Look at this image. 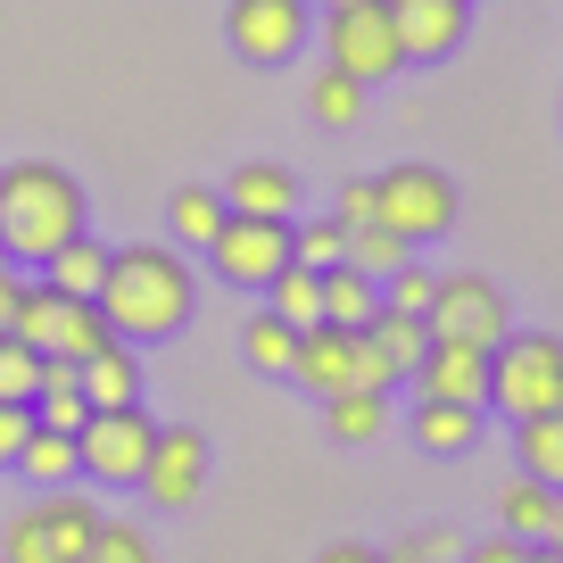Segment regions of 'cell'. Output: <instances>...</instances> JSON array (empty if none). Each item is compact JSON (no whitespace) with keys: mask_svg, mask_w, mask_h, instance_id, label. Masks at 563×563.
<instances>
[{"mask_svg":"<svg viewBox=\"0 0 563 563\" xmlns=\"http://www.w3.org/2000/svg\"><path fill=\"white\" fill-rule=\"evenodd\" d=\"M191 299H199V282H191V265H183V249H166V241L117 249L108 274H100V316H108L117 340L183 332V323H191Z\"/></svg>","mask_w":563,"mask_h":563,"instance_id":"cell-1","label":"cell"},{"mask_svg":"<svg viewBox=\"0 0 563 563\" xmlns=\"http://www.w3.org/2000/svg\"><path fill=\"white\" fill-rule=\"evenodd\" d=\"M75 232H84V191H75L67 166H51V158L0 166V257L42 265L51 249H67Z\"/></svg>","mask_w":563,"mask_h":563,"instance_id":"cell-2","label":"cell"},{"mask_svg":"<svg viewBox=\"0 0 563 563\" xmlns=\"http://www.w3.org/2000/svg\"><path fill=\"white\" fill-rule=\"evenodd\" d=\"M489 406L522 415H555L563 406V340L555 332H506L489 349Z\"/></svg>","mask_w":563,"mask_h":563,"instance_id":"cell-3","label":"cell"},{"mask_svg":"<svg viewBox=\"0 0 563 563\" xmlns=\"http://www.w3.org/2000/svg\"><path fill=\"white\" fill-rule=\"evenodd\" d=\"M323 51H332L340 75H356V84H389V75L406 67L398 51V25H389V0H332V18H323Z\"/></svg>","mask_w":563,"mask_h":563,"instance_id":"cell-4","label":"cell"},{"mask_svg":"<svg viewBox=\"0 0 563 563\" xmlns=\"http://www.w3.org/2000/svg\"><path fill=\"white\" fill-rule=\"evenodd\" d=\"M100 530V506L84 489H42L34 506L9 522V563H75Z\"/></svg>","mask_w":563,"mask_h":563,"instance_id":"cell-5","label":"cell"},{"mask_svg":"<svg viewBox=\"0 0 563 563\" xmlns=\"http://www.w3.org/2000/svg\"><path fill=\"white\" fill-rule=\"evenodd\" d=\"M9 332L34 340L42 356H75V365L117 340V332H108V316H100V299H67V290H51V282H25V307H18Z\"/></svg>","mask_w":563,"mask_h":563,"instance_id":"cell-6","label":"cell"},{"mask_svg":"<svg viewBox=\"0 0 563 563\" xmlns=\"http://www.w3.org/2000/svg\"><path fill=\"white\" fill-rule=\"evenodd\" d=\"M208 265L232 290H265V282L290 265V216H232L224 208V224H216V241H208Z\"/></svg>","mask_w":563,"mask_h":563,"instance_id":"cell-7","label":"cell"},{"mask_svg":"<svg viewBox=\"0 0 563 563\" xmlns=\"http://www.w3.org/2000/svg\"><path fill=\"white\" fill-rule=\"evenodd\" d=\"M150 440H158V422L133 406H91L84 431H75V464H84L91 481H141V464H150Z\"/></svg>","mask_w":563,"mask_h":563,"instance_id":"cell-8","label":"cell"},{"mask_svg":"<svg viewBox=\"0 0 563 563\" xmlns=\"http://www.w3.org/2000/svg\"><path fill=\"white\" fill-rule=\"evenodd\" d=\"M373 199H382V224L406 241H440L456 224V183L440 166H389V175H373Z\"/></svg>","mask_w":563,"mask_h":563,"instance_id":"cell-9","label":"cell"},{"mask_svg":"<svg viewBox=\"0 0 563 563\" xmlns=\"http://www.w3.org/2000/svg\"><path fill=\"white\" fill-rule=\"evenodd\" d=\"M422 332L431 340H464V349H497V340H506V290H497L489 274H440Z\"/></svg>","mask_w":563,"mask_h":563,"instance_id":"cell-10","label":"cell"},{"mask_svg":"<svg viewBox=\"0 0 563 563\" xmlns=\"http://www.w3.org/2000/svg\"><path fill=\"white\" fill-rule=\"evenodd\" d=\"M199 481H208V440H199L191 422H158V440H150V464H141L133 489L150 497L158 514H183L199 497Z\"/></svg>","mask_w":563,"mask_h":563,"instance_id":"cell-11","label":"cell"},{"mask_svg":"<svg viewBox=\"0 0 563 563\" xmlns=\"http://www.w3.org/2000/svg\"><path fill=\"white\" fill-rule=\"evenodd\" d=\"M224 42L249 67H282L307 42V0H232L224 9Z\"/></svg>","mask_w":563,"mask_h":563,"instance_id":"cell-12","label":"cell"},{"mask_svg":"<svg viewBox=\"0 0 563 563\" xmlns=\"http://www.w3.org/2000/svg\"><path fill=\"white\" fill-rule=\"evenodd\" d=\"M389 25H398V51L406 67L415 58H448L473 25V0H389Z\"/></svg>","mask_w":563,"mask_h":563,"instance_id":"cell-13","label":"cell"},{"mask_svg":"<svg viewBox=\"0 0 563 563\" xmlns=\"http://www.w3.org/2000/svg\"><path fill=\"white\" fill-rule=\"evenodd\" d=\"M422 382V398H456V406H489V349H464V340H431L422 365L406 373Z\"/></svg>","mask_w":563,"mask_h":563,"instance_id":"cell-14","label":"cell"},{"mask_svg":"<svg viewBox=\"0 0 563 563\" xmlns=\"http://www.w3.org/2000/svg\"><path fill=\"white\" fill-rule=\"evenodd\" d=\"M290 382H307L316 398L356 389V332H349V323H307L299 349H290Z\"/></svg>","mask_w":563,"mask_h":563,"instance_id":"cell-15","label":"cell"},{"mask_svg":"<svg viewBox=\"0 0 563 563\" xmlns=\"http://www.w3.org/2000/svg\"><path fill=\"white\" fill-rule=\"evenodd\" d=\"M224 208L232 216H290V208H299V175L274 166V158H249V166H232Z\"/></svg>","mask_w":563,"mask_h":563,"instance_id":"cell-16","label":"cell"},{"mask_svg":"<svg viewBox=\"0 0 563 563\" xmlns=\"http://www.w3.org/2000/svg\"><path fill=\"white\" fill-rule=\"evenodd\" d=\"M91 398H84V373L75 356H42V382H34V422L42 431H84Z\"/></svg>","mask_w":563,"mask_h":563,"instance_id":"cell-17","label":"cell"},{"mask_svg":"<svg viewBox=\"0 0 563 563\" xmlns=\"http://www.w3.org/2000/svg\"><path fill=\"white\" fill-rule=\"evenodd\" d=\"M406 431H415V448H422V456H464V448L481 440V406H456V398H422Z\"/></svg>","mask_w":563,"mask_h":563,"instance_id":"cell-18","label":"cell"},{"mask_svg":"<svg viewBox=\"0 0 563 563\" xmlns=\"http://www.w3.org/2000/svg\"><path fill=\"white\" fill-rule=\"evenodd\" d=\"M75 373H84V398H91V406H133V398H141V356H133V340L91 349Z\"/></svg>","mask_w":563,"mask_h":563,"instance_id":"cell-19","label":"cell"},{"mask_svg":"<svg viewBox=\"0 0 563 563\" xmlns=\"http://www.w3.org/2000/svg\"><path fill=\"white\" fill-rule=\"evenodd\" d=\"M100 274H108V249L91 241V232H75L67 249H51V257H42V282H51V290H67V299H100Z\"/></svg>","mask_w":563,"mask_h":563,"instance_id":"cell-20","label":"cell"},{"mask_svg":"<svg viewBox=\"0 0 563 563\" xmlns=\"http://www.w3.org/2000/svg\"><path fill=\"white\" fill-rule=\"evenodd\" d=\"M323 422H332V440H349V448L382 440L389 431V389H332V398H323Z\"/></svg>","mask_w":563,"mask_h":563,"instance_id":"cell-21","label":"cell"},{"mask_svg":"<svg viewBox=\"0 0 563 563\" xmlns=\"http://www.w3.org/2000/svg\"><path fill=\"white\" fill-rule=\"evenodd\" d=\"M9 473H25V481H34V489H67V481L84 473V464H75V431H42V422H34Z\"/></svg>","mask_w":563,"mask_h":563,"instance_id":"cell-22","label":"cell"},{"mask_svg":"<svg viewBox=\"0 0 563 563\" xmlns=\"http://www.w3.org/2000/svg\"><path fill=\"white\" fill-rule=\"evenodd\" d=\"M365 340H373V356H382L389 373H415L422 365V349H431V332H422V316H398V307H373V323H365Z\"/></svg>","mask_w":563,"mask_h":563,"instance_id":"cell-23","label":"cell"},{"mask_svg":"<svg viewBox=\"0 0 563 563\" xmlns=\"http://www.w3.org/2000/svg\"><path fill=\"white\" fill-rule=\"evenodd\" d=\"M265 307H274V316L290 323V332L323 323V274H316V265H299V257H290L274 282H265Z\"/></svg>","mask_w":563,"mask_h":563,"instance_id":"cell-24","label":"cell"},{"mask_svg":"<svg viewBox=\"0 0 563 563\" xmlns=\"http://www.w3.org/2000/svg\"><path fill=\"white\" fill-rule=\"evenodd\" d=\"M373 307H382V290H373V274H356L349 257L323 265V323H349V332H365Z\"/></svg>","mask_w":563,"mask_h":563,"instance_id":"cell-25","label":"cell"},{"mask_svg":"<svg viewBox=\"0 0 563 563\" xmlns=\"http://www.w3.org/2000/svg\"><path fill=\"white\" fill-rule=\"evenodd\" d=\"M514 456H522L530 481L563 489V406H555V415H522V431H514Z\"/></svg>","mask_w":563,"mask_h":563,"instance_id":"cell-26","label":"cell"},{"mask_svg":"<svg viewBox=\"0 0 563 563\" xmlns=\"http://www.w3.org/2000/svg\"><path fill=\"white\" fill-rule=\"evenodd\" d=\"M555 497L563 489H547V481H506V489H497V522H506L514 530V539H539V530H547V514H555Z\"/></svg>","mask_w":563,"mask_h":563,"instance_id":"cell-27","label":"cell"},{"mask_svg":"<svg viewBox=\"0 0 563 563\" xmlns=\"http://www.w3.org/2000/svg\"><path fill=\"white\" fill-rule=\"evenodd\" d=\"M166 216H175V241L208 249V241H216V224H224V191H208V183H183V191L166 199Z\"/></svg>","mask_w":563,"mask_h":563,"instance_id":"cell-28","label":"cell"},{"mask_svg":"<svg viewBox=\"0 0 563 563\" xmlns=\"http://www.w3.org/2000/svg\"><path fill=\"white\" fill-rule=\"evenodd\" d=\"M290 349H299V332H290L274 307H257V316L241 323V356H249L257 373H290Z\"/></svg>","mask_w":563,"mask_h":563,"instance_id":"cell-29","label":"cell"},{"mask_svg":"<svg viewBox=\"0 0 563 563\" xmlns=\"http://www.w3.org/2000/svg\"><path fill=\"white\" fill-rule=\"evenodd\" d=\"M307 108H316L332 133H349V124L365 117V84H356V75H340V67H323L316 84H307Z\"/></svg>","mask_w":563,"mask_h":563,"instance_id":"cell-30","label":"cell"},{"mask_svg":"<svg viewBox=\"0 0 563 563\" xmlns=\"http://www.w3.org/2000/svg\"><path fill=\"white\" fill-rule=\"evenodd\" d=\"M406 257H415V241H406V232H389V224H356V232H349V265H356V274H373V282L398 274Z\"/></svg>","mask_w":563,"mask_h":563,"instance_id":"cell-31","label":"cell"},{"mask_svg":"<svg viewBox=\"0 0 563 563\" xmlns=\"http://www.w3.org/2000/svg\"><path fill=\"white\" fill-rule=\"evenodd\" d=\"M290 257L316 265V274H323V265H340V257H349V224H340V216H307V224L290 232Z\"/></svg>","mask_w":563,"mask_h":563,"instance_id":"cell-32","label":"cell"},{"mask_svg":"<svg viewBox=\"0 0 563 563\" xmlns=\"http://www.w3.org/2000/svg\"><path fill=\"white\" fill-rule=\"evenodd\" d=\"M34 382H42V349L18 340V332H0V398L34 406Z\"/></svg>","mask_w":563,"mask_h":563,"instance_id":"cell-33","label":"cell"},{"mask_svg":"<svg viewBox=\"0 0 563 563\" xmlns=\"http://www.w3.org/2000/svg\"><path fill=\"white\" fill-rule=\"evenodd\" d=\"M75 563H158V555H150V539H141L133 522H108L100 514V530H91V547Z\"/></svg>","mask_w":563,"mask_h":563,"instance_id":"cell-34","label":"cell"},{"mask_svg":"<svg viewBox=\"0 0 563 563\" xmlns=\"http://www.w3.org/2000/svg\"><path fill=\"white\" fill-rule=\"evenodd\" d=\"M389 290H382V307H398V316H431V290H440V274H422L415 257L398 265V274H382Z\"/></svg>","mask_w":563,"mask_h":563,"instance_id":"cell-35","label":"cell"},{"mask_svg":"<svg viewBox=\"0 0 563 563\" xmlns=\"http://www.w3.org/2000/svg\"><path fill=\"white\" fill-rule=\"evenodd\" d=\"M332 216H340V224H382V199H373V183L365 175H356V183H340V199H332Z\"/></svg>","mask_w":563,"mask_h":563,"instance_id":"cell-36","label":"cell"},{"mask_svg":"<svg viewBox=\"0 0 563 563\" xmlns=\"http://www.w3.org/2000/svg\"><path fill=\"white\" fill-rule=\"evenodd\" d=\"M25 431H34V406H18V398H0V464H18Z\"/></svg>","mask_w":563,"mask_h":563,"instance_id":"cell-37","label":"cell"},{"mask_svg":"<svg viewBox=\"0 0 563 563\" xmlns=\"http://www.w3.org/2000/svg\"><path fill=\"white\" fill-rule=\"evenodd\" d=\"M530 555V539H514V530H489L481 547H464V563H522Z\"/></svg>","mask_w":563,"mask_h":563,"instance_id":"cell-38","label":"cell"},{"mask_svg":"<svg viewBox=\"0 0 563 563\" xmlns=\"http://www.w3.org/2000/svg\"><path fill=\"white\" fill-rule=\"evenodd\" d=\"M415 539H422V555H431V563H464V530H448V522H422Z\"/></svg>","mask_w":563,"mask_h":563,"instance_id":"cell-39","label":"cell"},{"mask_svg":"<svg viewBox=\"0 0 563 563\" xmlns=\"http://www.w3.org/2000/svg\"><path fill=\"white\" fill-rule=\"evenodd\" d=\"M18 307H25V274H18L9 257H0V332L18 323Z\"/></svg>","mask_w":563,"mask_h":563,"instance_id":"cell-40","label":"cell"},{"mask_svg":"<svg viewBox=\"0 0 563 563\" xmlns=\"http://www.w3.org/2000/svg\"><path fill=\"white\" fill-rule=\"evenodd\" d=\"M316 563H382V547H365V539H332Z\"/></svg>","mask_w":563,"mask_h":563,"instance_id":"cell-41","label":"cell"},{"mask_svg":"<svg viewBox=\"0 0 563 563\" xmlns=\"http://www.w3.org/2000/svg\"><path fill=\"white\" fill-rule=\"evenodd\" d=\"M382 563H431V555H422V539L406 530V539H389V547H382Z\"/></svg>","mask_w":563,"mask_h":563,"instance_id":"cell-42","label":"cell"},{"mask_svg":"<svg viewBox=\"0 0 563 563\" xmlns=\"http://www.w3.org/2000/svg\"><path fill=\"white\" fill-rule=\"evenodd\" d=\"M547 547H563V497H555V514H547V530H539Z\"/></svg>","mask_w":563,"mask_h":563,"instance_id":"cell-43","label":"cell"},{"mask_svg":"<svg viewBox=\"0 0 563 563\" xmlns=\"http://www.w3.org/2000/svg\"><path fill=\"white\" fill-rule=\"evenodd\" d=\"M522 563H563V547H547V539H530V555Z\"/></svg>","mask_w":563,"mask_h":563,"instance_id":"cell-44","label":"cell"}]
</instances>
